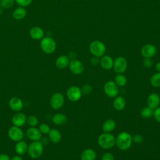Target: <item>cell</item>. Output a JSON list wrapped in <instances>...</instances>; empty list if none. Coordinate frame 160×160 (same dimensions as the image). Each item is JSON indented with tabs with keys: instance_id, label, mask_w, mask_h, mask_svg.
Listing matches in <instances>:
<instances>
[{
	"instance_id": "cell-3",
	"label": "cell",
	"mask_w": 160,
	"mask_h": 160,
	"mask_svg": "<svg viewBox=\"0 0 160 160\" xmlns=\"http://www.w3.org/2000/svg\"><path fill=\"white\" fill-rule=\"evenodd\" d=\"M44 151V146L40 141H32L28 147L27 152L32 159H37L41 156Z\"/></svg>"
},
{
	"instance_id": "cell-13",
	"label": "cell",
	"mask_w": 160,
	"mask_h": 160,
	"mask_svg": "<svg viewBox=\"0 0 160 160\" xmlns=\"http://www.w3.org/2000/svg\"><path fill=\"white\" fill-rule=\"evenodd\" d=\"M160 97L159 94L156 92L151 93L147 99V105L152 109H155L159 106Z\"/></svg>"
},
{
	"instance_id": "cell-44",
	"label": "cell",
	"mask_w": 160,
	"mask_h": 160,
	"mask_svg": "<svg viewBox=\"0 0 160 160\" xmlns=\"http://www.w3.org/2000/svg\"><path fill=\"white\" fill-rule=\"evenodd\" d=\"M155 69L157 71V72H160V62H158L155 65Z\"/></svg>"
},
{
	"instance_id": "cell-37",
	"label": "cell",
	"mask_w": 160,
	"mask_h": 160,
	"mask_svg": "<svg viewBox=\"0 0 160 160\" xmlns=\"http://www.w3.org/2000/svg\"><path fill=\"white\" fill-rule=\"evenodd\" d=\"M153 116L155 119V120L160 123V106L158 107L155 109H154L153 112Z\"/></svg>"
},
{
	"instance_id": "cell-25",
	"label": "cell",
	"mask_w": 160,
	"mask_h": 160,
	"mask_svg": "<svg viewBox=\"0 0 160 160\" xmlns=\"http://www.w3.org/2000/svg\"><path fill=\"white\" fill-rule=\"evenodd\" d=\"M116 122L113 119H107L102 124V129L104 132H111L116 128Z\"/></svg>"
},
{
	"instance_id": "cell-5",
	"label": "cell",
	"mask_w": 160,
	"mask_h": 160,
	"mask_svg": "<svg viewBox=\"0 0 160 160\" xmlns=\"http://www.w3.org/2000/svg\"><path fill=\"white\" fill-rule=\"evenodd\" d=\"M106 49L105 44L98 40H94L89 44V51L94 56L102 57L104 54Z\"/></svg>"
},
{
	"instance_id": "cell-1",
	"label": "cell",
	"mask_w": 160,
	"mask_h": 160,
	"mask_svg": "<svg viewBox=\"0 0 160 160\" xmlns=\"http://www.w3.org/2000/svg\"><path fill=\"white\" fill-rule=\"evenodd\" d=\"M132 142V136L126 131L121 132L116 137V144L122 151L128 150L131 147Z\"/></svg>"
},
{
	"instance_id": "cell-28",
	"label": "cell",
	"mask_w": 160,
	"mask_h": 160,
	"mask_svg": "<svg viewBox=\"0 0 160 160\" xmlns=\"http://www.w3.org/2000/svg\"><path fill=\"white\" fill-rule=\"evenodd\" d=\"M150 83L154 88L160 87V72H156L152 75L150 79Z\"/></svg>"
},
{
	"instance_id": "cell-23",
	"label": "cell",
	"mask_w": 160,
	"mask_h": 160,
	"mask_svg": "<svg viewBox=\"0 0 160 160\" xmlns=\"http://www.w3.org/2000/svg\"><path fill=\"white\" fill-rule=\"evenodd\" d=\"M28 147V145L27 144V143L25 141L21 140L16 142L15 147H14V149H15V151L16 152V153L18 155L21 156V155H23L26 152H27Z\"/></svg>"
},
{
	"instance_id": "cell-18",
	"label": "cell",
	"mask_w": 160,
	"mask_h": 160,
	"mask_svg": "<svg viewBox=\"0 0 160 160\" xmlns=\"http://www.w3.org/2000/svg\"><path fill=\"white\" fill-rule=\"evenodd\" d=\"M70 59L68 56L61 55L59 56L55 62L56 66L59 69H64L69 66Z\"/></svg>"
},
{
	"instance_id": "cell-20",
	"label": "cell",
	"mask_w": 160,
	"mask_h": 160,
	"mask_svg": "<svg viewBox=\"0 0 160 160\" xmlns=\"http://www.w3.org/2000/svg\"><path fill=\"white\" fill-rule=\"evenodd\" d=\"M48 138L50 141L53 143H58L61 141L62 138V135L60 131L56 129H52L49 132Z\"/></svg>"
},
{
	"instance_id": "cell-19",
	"label": "cell",
	"mask_w": 160,
	"mask_h": 160,
	"mask_svg": "<svg viewBox=\"0 0 160 160\" xmlns=\"http://www.w3.org/2000/svg\"><path fill=\"white\" fill-rule=\"evenodd\" d=\"M29 34L32 39L35 40H39L43 38L44 32L41 28L38 26H34L29 31Z\"/></svg>"
},
{
	"instance_id": "cell-14",
	"label": "cell",
	"mask_w": 160,
	"mask_h": 160,
	"mask_svg": "<svg viewBox=\"0 0 160 160\" xmlns=\"http://www.w3.org/2000/svg\"><path fill=\"white\" fill-rule=\"evenodd\" d=\"M9 106L13 111L19 112L23 108V102L19 98L14 96L10 99L9 101Z\"/></svg>"
},
{
	"instance_id": "cell-15",
	"label": "cell",
	"mask_w": 160,
	"mask_h": 160,
	"mask_svg": "<svg viewBox=\"0 0 160 160\" xmlns=\"http://www.w3.org/2000/svg\"><path fill=\"white\" fill-rule=\"evenodd\" d=\"M27 117L22 112H16L12 118V122L13 126L21 127L26 122Z\"/></svg>"
},
{
	"instance_id": "cell-8",
	"label": "cell",
	"mask_w": 160,
	"mask_h": 160,
	"mask_svg": "<svg viewBox=\"0 0 160 160\" xmlns=\"http://www.w3.org/2000/svg\"><path fill=\"white\" fill-rule=\"evenodd\" d=\"M104 91L108 97L115 98L118 95L119 88L114 81H108L104 84Z\"/></svg>"
},
{
	"instance_id": "cell-11",
	"label": "cell",
	"mask_w": 160,
	"mask_h": 160,
	"mask_svg": "<svg viewBox=\"0 0 160 160\" xmlns=\"http://www.w3.org/2000/svg\"><path fill=\"white\" fill-rule=\"evenodd\" d=\"M68 66L71 72L74 74H80L84 71V65L82 62L76 59L71 60Z\"/></svg>"
},
{
	"instance_id": "cell-17",
	"label": "cell",
	"mask_w": 160,
	"mask_h": 160,
	"mask_svg": "<svg viewBox=\"0 0 160 160\" xmlns=\"http://www.w3.org/2000/svg\"><path fill=\"white\" fill-rule=\"evenodd\" d=\"M114 60L112 58L108 55L102 56L100 59V65L101 66L106 70H109L112 68Z\"/></svg>"
},
{
	"instance_id": "cell-27",
	"label": "cell",
	"mask_w": 160,
	"mask_h": 160,
	"mask_svg": "<svg viewBox=\"0 0 160 160\" xmlns=\"http://www.w3.org/2000/svg\"><path fill=\"white\" fill-rule=\"evenodd\" d=\"M114 82L118 86H124L127 83V78L122 74H117L114 78Z\"/></svg>"
},
{
	"instance_id": "cell-43",
	"label": "cell",
	"mask_w": 160,
	"mask_h": 160,
	"mask_svg": "<svg viewBox=\"0 0 160 160\" xmlns=\"http://www.w3.org/2000/svg\"><path fill=\"white\" fill-rule=\"evenodd\" d=\"M11 160H23L22 158L20 156V155H17V156H14L11 158Z\"/></svg>"
},
{
	"instance_id": "cell-31",
	"label": "cell",
	"mask_w": 160,
	"mask_h": 160,
	"mask_svg": "<svg viewBox=\"0 0 160 160\" xmlns=\"http://www.w3.org/2000/svg\"><path fill=\"white\" fill-rule=\"evenodd\" d=\"M14 0H0V7L2 9H9L13 6Z\"/></svg>"
},
{
	"instance_id": "cell-41",
	"label": "cell",
	"mask_w": 160,
	"mask_h": 160,
	"mask_svg": "<svg viewBox=\"0 0 160 160\" xmlns=\"http://www.w3.org/2000/svg\"><path fill=\"white\" fill-rule=\"evenodd\" d=\"M49 141V138L48 139L46 137L41 138V139H40V141H41V142L43 144V146H44V145H46V144H48Z\"/></svg>"
},
{
	"instance_id": "cell-42",
	"label": "cell",
	"mask_w": 160,
	"mask_h": 160,
	"mask_svg": "<svg viewBox=\"0 0 160 160\" xmlns=\"http://www.w3.org/2000/svg\"><path fill=\"white\" fill-rule=\"evenodd\" d=\"M69 59H71V60L72 59H76V54L74 52H71L69 54Z\"/></svg>"
},
{
	"instance_id": "cell-36",
	"label": "cell",
	"mask_w": 160,
	"mask_h": 160,
	"mask_svg": "<svg viewBox=\"0 0 160 160\" xmlns=\"http://www.w3.org/2000/svg\"><path fill=\"white\" fill-rule=\"evenodd\" d=\"M143 65L146 68H151L152 66L153 62L149 58H144V59L142 61Z\"/></svg>"
},
{
	"instance_id": "cell-21",
	"label": "cell",
	"mask_w": 160,
	"mask_h": 160,
	"mask_svg": "<svg viewBox=\"0 0 160 160\" xmlns=\"http://www.w3.org/2000/svg\"><path fill=\"white\" fill-rule=\"evenodd\" d=\"M80 158L81 160H95L96 152L92 149H86L82 151Z\"/></svg>"
},
{
	"instance_id": "cell-22",
	"label": "cell",
	"mask_w": 160,
	"mask_h": 160,
	"mask_svg": "<svg viewBox=\"0 0 160 160\" xmlns=\"http://www.w3.org/2000/svg\"><path fill=\"white\" fill-rule=\"evenodd\" d=\"M67 120L66 116L62 113H56L54 114L52 118V122L58 126H61L66 124Z\"/></svg>"
},
{
	"instance_id": "cell-24",
	"label": "cell",
	"mask_w": 160,
	"mask_h": 160,
	"mask_svg": "<svg viewBox=\"0 0 160 160\" xmlns=\"http://www.w3.org/2000/svg\"><path fill=\"white\" fill-rule=\"evenodd\" d=\"M126 106L125 99L121 96H117L115 97L113 101V107L117 111L122 110Z\"/></svg>"
},
{
	"instance_id": "cell-16",
	"label": "cell",
	"mask_w": 160,
	"mask_h": 160,
	"mask_svg": "<svg viewBox=\"0 0 160 160\" xmlns=\"http://www.w3.org/2000/svg\"><path fill=\"white\" fill-rule=\"evenodd\" d=\"M41 134L39 129L35 127H30L26 131L28 138L32 141H40L42 138Z\"/></svg>"
},
{
	"instance_id": "cell-2",
	"label": "cell",
	"mask_w": 160,
	"mask_h": 160,
	"mask_svg": "<svg viewBox=\"0 0 160 160\" xmlns=\"http://www.w3.org/2000/svg\"><path fill=\"white\" fill-rule=\"evenodd\" d=\"M98 142L102 149H111L116 144V138L110 132H103L99 136Z\"/></svg>"
},
{
	"instance_id": "cell-38",
	"label": "cell",
	"mask_w": 160,
	"mask_h": 160,
	"mask_svg": "<svg viewBox=\"0 0 160 160\" xmlns=\"http://www.w3.org/2000/svg\"><path fill=\"white\" fill-rule=\"evenodd\" d=\"M101 160H114V158L112 153L107 152L102 154Z\"/></svg>"
},
{
	"instance_id": "cell-34",
	"label": "cell",
	"mask_w": 160,
	"mask_h": 160,
	"mask_svg": "<svg viewBox=\"0 0 160 160\" xmlns=\"http://www.w3.org/2000/svg\"><path fill=\"white\" fill-rule=\"evenodd\" d=\"M132 141L134 143L140 144L144 141V138L142 135L139 134H134L133 136H132Z\"/></svg>"
},
{
	"instance_id": "cell-32",
	"label": "cell",
	"mask_w": 160,
	"mask_h": 160,
	"mask_svg": "<svg viewBox=\"0 0 160 160\" xmlns=\"http://www.w3.org/2000/svg\"><path fill=\"white\" fill-rule=\"evenodd\" d=\"M40 131V132H41V134H47L49 133V132L51 130V128L49 127V126L46 123H41L38 128Z\"/></svg>"
},
{
	"instance_id": "cell-6",
	"label": "cell",
	"mask_w": 160,
	"mask_h": 160,
	"mask_svg": "<svg viewBox=\"0 0 160 160\" xmlns=\"http://www.w3.org/2000/svg\"><path fill=\"white\" fill-rule=\"evenodd\" d=\"M64 97L61 92H55L52 94L50 99V106L55 110L61 108L64 104Z\"/></svg>"
},
{
	"instance_id": "cell-12",
	"label": "cell",
	"mask_w": 160,
	"mask_h": 160,
	"mask_svg": "<svg viewBox=\"0 0 160 160\" xmlns=\"http://www.w3.org/2000/svg\"><path fill=\"white\" fill-rule=\"evenodd\" d=\"M157 52L156 46L152 44H146L144 45L141 49V54L144 58H152Z\"/></svg>"
},
{
	"instance_id": "cell-39",
	"label": "cell",
	"mask_w": 160,
	"mask_h": 160,
	"mask_svg": "<svg viewBox=\"0 0 160 160\" xmlns=\"http://www.w3.org/2000/svg\"><path fill=\"white\" fill-rule=\"evenodd\" d=\"M91 64L93 66H96L98 64V63H99L100 62V59H99L98 57L96 56H93L91 59Z\"/></svg>"
},
{
	"instance_id": "cell-9",
	"label": "cell",
	"mask_w": 160,
	"mask_h": 160,
	"mask_svg": "<svg viewBox=\"0 0 160 160\" xmlns=\"http://www.w3.org/2000/svg\"><path fill=\"white\" fill-rule=\"evenodd\" d=\"M81 89L76 86H72L68 88L66 92V95L69 100L72 102L79 101L82 96Z\"/></svg>"
},
{
	"instance_id": "cell-30",
	"label": "cell",
	"mask_w": 160,
	"mask_h": 160,
	"mask_svg": "<svg viewBox=\"0 0 160 160\" xmlns=\"http://www.w3.org/2000/svg\"><path fill=\"white\" fill-rule=\"evenodd\" d=\"M26 122L31 127H36L38 125L39 121H38V118L36 116L31 115L27 118Z\"/></svg>"
},
{
	"instance_id": "cell-35",
	"label": "cell",
	"mask_w": 160,
	"mask_h": 160,
	"mask_svg": "<svg viewBox=\"0 0 160 160\" xmlns=\"http://www.w3.org/2000/svg\"><path fill=\"white\" fill-rule=\"evenodd\" d=\"M16 3L21 7L28 6L32 1V0H15Z\"/></svg>"
},
{
	"instance_id": "cell-45",
	"label": "cell",
	"mask_w": 160,
	"mask_h": 160,
	"mask_svg": "<svg viewBox=\"0 0 160 160\" xmlns=\"http://www.w3.org/2000/svg\"><path fill=\"white\" fill-rule=\"evenodd\" d=\"M2 13H3V9L1 7H0V16H1L2 14Z\"/></svg>"
},
{
	"instance_id": "cell-40",
	"label": "cell",
	"mask_w": 160,
	"mask_h": 160,
	"mask_svg": "<svg viewBox=\"0 0 160 160\" xmlns=\"http://www.w3.org/2000/svg\"><path fill=\"white\" fill-rule=\"evenodd\" d=\"M0 160H11L10 157L4 153L0 154Z\"/></svg>"
},
{
	"instance_id": "cell-7",
	"label": "cell",
	"mask_w": 160,
	"mask_h": 160,
	"mask_svg": "<svg viewBox=\"0 0 160 160\" xmlns=\"http://www.w3.org/2000/svg\"><path fill=\"white\" fill-rule=\"evenodd\" d=\"M128 67V62L126 59L122 56H118L113 62V69L117 74H122L124 72Z\"/></svg>"
},
{
	"instance_id": "cell-26",
	"label": "cell",
	"mask_w": 160,
	"mask_h": 160,
	"mask_svg": "<svg viewBox=\"0 0 160 160\" xmlns=\"http://www.w3.org/2000/svg\"><path fill=\"white\" fill-rule=\"evenodd\" d=\"M27 12L26 9L24 7H19L17 8L12 12V16L14 19L16 20H21L25 18L26 16Z\"/></svg>"
},
{
	"instance_id": "cell-10",
	"label": "cell",
	"mask_w": 160,
	"mask_h": 160,
	"mask_svg": "<svg viewBox=\"0 0 160 160\" xmlns=\"http://www.w3.org/2000/svg\"><path fill=\"white\" fill-rule=\"evenodd\" d=\"M8 134L9 138L13 141H19L22 139L24 133L22 129L18 126H12L8 129Z\"/></svg>"
},
{
	"instance_id": "cell-33",
	"label": "cell",
	"mask_w": 160,
	"mask_h": 160,
	"mask_svg": "<svg viewBox=\"0 0 160 160\" xmlns=\"http://www.w3.org/2000/svg\"><path fill=\"white\" fill-rule=\"evenodd\" d=\"M81 92L84 94H90L92 91V87L89 84H84L82 86Z\"/></svg>"
},
{
	"instance_id": "cell-29",
	"label": "cell",
	"mask_w": 160,
	"mask_h": 160,
	"mask_svg": "<svg viewBox=\"0 0 160 160\" xmlns=\"http://www.w3.org/2000/svg\"><path fill=\"white\" fill-rule=\"evenodd\" d=\"M153 112H154L153 109H152L148 106H146L141 109L140 112V114L142 118L144 119H147V118H150L152 116H153Z\"/></svg>"
},
{
	"instance_id": "cell-4",
	"label": "cell",
	"mask_w": 160,
	"mask_h": 160,
	"mask_svg": "<svg viewBox=\"0 0 160 160\" xmlns=\"http://www.w3.org/2000/svg\"><path fill=\"white\" fill-rule=\"evenodd\" d=\"M40 46L44 52L49 54L53 53L56 50V43L53 38L50 36H47L42 38Z\"/></svg>"
}]
</instances>
